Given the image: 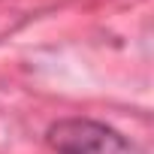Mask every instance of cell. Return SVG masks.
I'll list each match as a JSON object with an SVG mask.
<instances>
[{"instance_id": "1", "label": "cell", "mask_w": 154, "mask_h": 154, "mask_svg": "<svg viewBox=\"0 0 154 154\" xmlns=\"http://www.w3.org/2000/svg\"><path fill=\"white\" fill-rule=\"evenodd\" d=\"M45 142L57 154H121L124 151L121 133L91 118H66L51 124Z\"/></svg>"}]
</instances>
